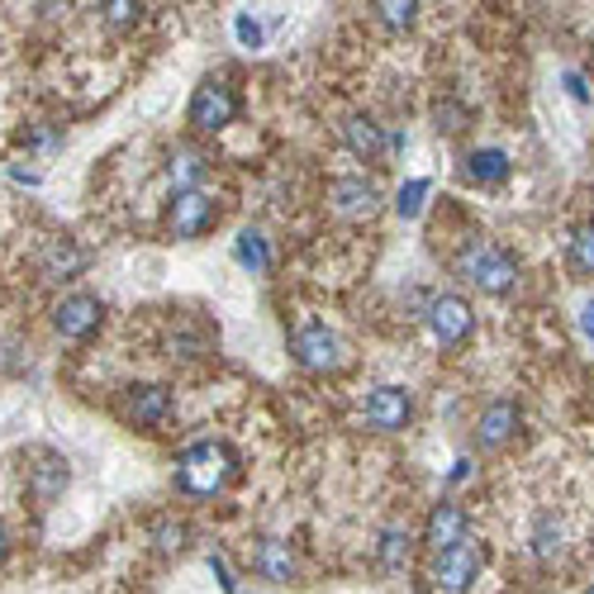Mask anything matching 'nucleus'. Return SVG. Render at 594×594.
I'll return each mask as SVG.
<instances>
[{
	"mask_svg": "<svg viewBox=\"0 0 594 594\" xmlns=\"http://www.w3.org/2000/svg\"><path fill=\"white\" fill-rule=\"evenodd\" d=\"M234 467L238 461L224 442H195V447H186L177 461V485L186 495H220L228 485V475H234Z\"/></svg>",
	"mask_w": 594,
	"mask_h": 594,
	"instance_id": "nucleus-1",
	"label": "nucleus"
},
{
	"mask_svg": "<svg viewBox=\"0 0 594 594\" xmlns=\"http://www.w3.org/2000/svg\"><path fill=\"white\" fill-rule=\"evenodd\" d=\"M461 277H467L471 285H481L485 295H504L518 281V262L509 253L490 248V243H475V248L461 253Z\"/></svg>",
	"mask_w": 594,
	"mask_h": 594,
	"instance_id": "nucleus-2",
	"label": "nucleus"
},
{
	"mask_svg": "<svg viewBox=\"0 0 594 594\" xmlns=\"http://www.w3.org/2000/svg\"><path fill=\"white\" fill-rule=\"evenodd\" d=\"M234 114H238L234 86L214 81V77L200 81L195 96H191V105H186V120H191L195 128H205V134H214V128H224V124H234Z\"/></svg>",
	"mask_w": 594,
	"mask_h": 594,
	"instance_id": "nucleus-3",
	"label": "nucleus"
},
{
	"mask_svg": "<svg viewBox=\"0 0 594 594\" xmlns=\"http://www.w3.org/2000/svg\"><path fill=\"white\" fill-rule=\"evenodd\" d=\"M291 352L304 371H338L343 367V343L338 333H328V324H304L295 328Z\"/></svg>",
	"mask_w": 594,
	"mask_h": 594,
	"instance_id": "nucleus-4",
	"label": "nucleus"
},
{
	"mask_svg": "<svg viewBox=\"0 0 594 594\" xmlns=\"http://www.w3.org/2000/svg\"><path fill=\"white\" fill-rule=\"evenodd\" d=\"M471 324H475V314H471V304L461 300V295H438V300L428 304V328H433V338H438L442 347L467 343L471 338Z\"/></svg>",
	"mask_w": 594,
	"mask_h": 594,
	"instance_id": "nucleus-5",
	"label": "nucleus"
},
{
	"mask_svg": "<svg viewBox=\"0 0 594 594\" xmlns=\"http://www.w3.org/2000/svg\"><path fill=\"white\" fill-rule=\"evenodd\" d=\"M475 575H481V552H475L471 542H461V547H452V552L433 557V585L447 590V594H461Z\"/></svg>",
	"mask_w": 594,
	"mask_h": 594,
	"instance_id": "nucleus-6",
	"label": "nucleus"
},
{
	"mask_svg": "<svg viewBox=\"0 0 594 594\" xmlns=\"http://www.w3.org/2000/svg\"><path fill=\"white\" fill-rule=\"evenodd\" d=\"M214 220H220V210H214V200L205 191H181L177 200H171V214H167V224L177 238H200Z\"/></svg>",
	"mask_w": 594,
	"mask_h": 594,
	"instance_id": "nucleus-7",
	"label": "nucleus"
},
{
	"mask_svg": "<svg viewBox=\"0 0 594 594\" xmlns=\"http://www.w3.org/2000/svg\"><path fill=\"white\" fill-rule=\"evenodd\" d=\"M328 200L343 220H367V214L381 205V186H376L371 177H338L328 186Z\"/></svg>",
	"mask_w": 594,
	"mask_h": 594,
	"instance_id": "nucleus-8",
	"label": "nucleus"
},
{
	"mask_svg": "<svg viewBox=\"0 0 594 594\" xmlns=\"http://www.w3.org/2000/svg\"><path fill=\"white\" fill-rule=\"evenodd\" d=\"M100 314H105V310H100V300L77 291V295H63L53 304V328L63 333V338H86V333H96Z\"/></svg>",
	"mask_w": 594,
	"mask_h": 594,
	"instance_id": "nucleus-9",
	"label": "nucleus"
},
{
	"mask_svg": "<svg viewBox=\"0 0 594 594\" xmlns=\"http://www.w3.org/2000/svg\"><path fill=\"white\" fill-rule=\"evenodd\" d=\"M410 410H414L410 390H400V385H381L367 395V424L381 428V433H400L404 424H410Z\"/></svg>",
	"mask_w": 594,
	"mask_h": 594,
	"instance_id": "nucleus-10",
	"label": "nucleus"
},
{
	"mask_svg": "<svg viewBox=\"0 0 594 594\" xmlns=\"http://www.w3.org/2000/svg\"><path fill=\"white\" fill-rule=\"evenodd\" d=\"M81 267H86V253L77 248V238H43L38 243V271L48 281H71V277H81Z\"/></svg>",
	"mask_w": 594,
	"mask_h": 594,
	"instance_id": "nucleus-11",
	"label": "nucleus"
},
{
	"mask_svg": "<svg viewBox=\"0 0 594 594\" xmlns=\"http://www.w3.org/2000/svg\"><path fill=\"white\" fill-rule=\"evenodd\" d=\"M424 542L433 552H452V547L467 542V514H461V504H438V509L428 514Z\"/></svg>",
	"mask_w": 594,
	"mask_h": 594,
	"instance_id": "nucleus-12",
	"label": "nucleus"
},
{
	"mask_svg": "<svg viewBox=\"0 0 594 594\" xmlns=\"http://www.w3.org/2000/svg\"><path fill=\"white\" fill-rule=\"evenodd\" d=\"M124 414L143 428H157L171 414V390L167 385H128L124 395Z\"/></svg>",
	"mask_w": 594,
	"mask_h": 594,
	"instance_id": "nucleus-13",
	"label": "nucleus"
},
{
	"mask_svg": "<svg viewBox=\"0 0 594 594\" xmlns=\"http://www.w3.org/2000/svg\"><path fill=\"white\" fill-rule=\"evenodd\" d=\"M343 143L352 148L357 162H381V153L390 148V138H385V128L367 120V114H352V120L343 124Z\"/></svg>",
	"mask_w": 594,
	"mask_h": 594,
	"instance_id": "nucleus-14",
	"label": "nucleus"
},
{
	"mask_svg": "<svg viewBox=\"0 0 594 594\" xmlns=\"http://www.w3.org/2000/svg\"><path fill=\"white\" fill-rule=\"evenodd\" d=\"M514 433H518V404L514 400H495L481 414V424H475V442L481 447H504Z\"/></svg>",
	"mask_w": 594,
	"mask_h": 594,
	"instance_id": "nucleus-15",
	"label": "nucleus"
},
{
	"mask_svg": "<svg viewBox=\"0 0 594 594\" xmlns=\"http://www.w3.org/2000/svg\"><path fill=\"white\" fill-rule=\"evenodd\" d=\"M67 481H71V475H67V461L63 457H38L34 471H29V495H34L43 509H48V504L67 490Z\"/></svg>",
	"mask_w": 594,
	"mask_h": 594,
	"instance_id": "nucleus-16",
	"label": "nucleus"
},
{
	"mask_svg": "<svg viewBox=\"0 0 594 594\" xmlns=\"http://www.w3.org/2000/svg\"><path fill=\"white\" fill-rule=\"evenodd\" d=\"M205 171H210V162H205V153L200 148H177L171 153V162H167V177H171V186H177V195L181 191H200Z\"/></svg>",
	"mask_w": 594,
	"mask_h": 594,
	"instance_id": "nucleus-17",
	"label": "nucleus"
},
{
	"mask_svg": "<svg viewBox=\"0 0 594 594\" xmlns=\"http://www.w3.org/2000/svg\"><path fill=\"white\" fill-rule=\"evenodd\" d=\"M257 571H262L267 581H295L291 542H281V538H262V542H257Z\"/></svg>",
	"mask_w": 594,
	"mask_h": 594,
	"instance_id": "nucleus-18",
	"label": "nucleus"
},
{
	"mask_svg": "<svg viewBox=\"0 0 594 594\" xmlns=\"http://www.w3.org/2000/svg\"><path fill=\"white\" fill-rule=\"evenodd\" d=\"M467 171L475 181H485V186H500L504 177H509V157H504L500 148H481V153L467 157Z\"/></svg>",
	"mask_w": 594,
	"mask_h": 594,
	"instance_id": "nucleus-19",
	"label": "nucleus"
},
{
	"mask_svg": "<svg viewBox=\"0 0 594 594\" xmlns=\"http://www.w3.org/2000/svg\"><path fill=\"white\" fill-rule=\"evenodd\" d=\"M238 262L248 271H267L271 267V253H267V238L257 228H243L238 234Z\"/></svg>",
	"mask_w": 594,
	"mask_h": 594,
	"instance_id": "nucleus-20",
	"label": "nucleus"
},
{
	"mask_svg": "<svg viewBox=\"0 0 594 594\" xmlns=\"http://www.w3.org/2000/svg\"><path fill=\"white\" fill-rule=\"evenodd\" d=\"M186 538H191V528H186L181 518H171V514L153 518V542H157V552H181Z\"/></svg>",
	"mask_w": 594,
	"mask_h": 594,
	"instance_id": "nucleus-21",
	"label": "nucleus"
},
{
	"mask_svg": "<svg viewBox=\"0 0 594 594\" xmlns=\"http://www.w3.org/2000/svg\"><path fill=\"white\" fill-rule=\"evenodd\" d=\"M567 262H571L575 277H594V224H590V228H581V234L571 238Z\"/></svg>",
	"mask_w": 594,
	"mask_h": 594,
	"instance_id": "nucleus-22",
	"label": "nucleus"
},
{
	"mask_svg": "<svg viewBox=\"0 0 594 594\" xmlns=\"http://www.w3.org/2000/svg\"><path fill=\"white\" fill-rule=\"evenodd\" d=\"M404 557H410V533H404V528H385V538H381V561H385L390 571H395Z\"/></svg>",
	"mask_w": 594,
	"mask_h": 594,
	"instance_id": "nucleus-23",
	"label": "nucleus"
},
{
	"mask_svg": "<svg viewBox=\"0 0 594 594\" xmlns=\"http://www.w3.org/2000/svg\"><path fill=\"white\" fill-rule=\"evenodd\" d=\"M376 14H381L390 29H404L418 20V0H385V5H376Z\"/></svg>",
	"mask_w": 594,
	"mask_h": 594,
	"instance_id": "nucleus-24",
	"label": "nucleus"
},
{
	"mask_svg": "<svg viewBox=\"0 0 594 594\" xmlns=\"http://www.w3.org/2000/svg\"><path fill=\"white\" fill-rule=\"evenodd\" d=\"M424 195H428V181L418 177V181H410V186H400V195H395V210L404 214V220H414L418 210H424Z\"/></svg>",
	"mask_w": 594,
	"mask_h": 594,
	"instance_id": "nucleus-25",
	"label": "nucleus"
},
{
	"mask_svg": "<svg viewBox=\"0 0 594 594\" xmlns=\"http://www.w3.org/2000/svg\"><path fill=\"white\" fill-rule=\"evenodd\" d=\"M557 547H561V528L552 524V514H547V518H538V533H533V552L557 557Z\"/></svg>",
	"mask_w": 594,
	"mask_h": 594,
	"instance_id": "nucleus-26",
	"label": "nucleus"
},
{
	"mask_svg": "<svg viewBox=\"0 0 594 594\" xmlns=\"http://www.w3.org/2000/svg\"><path fill=\"white\" fill-rule=\"evenodd\" d=\"M433 120H438V128H447V134H461V128H467V110H461L457 100H447V105L433 110Z\"/></svg>",
	"mask_w": 594,
	"mask_h": 594,
	"instance_id": "nucleus-27",
	"label": "nucleus"
},
{
	"mask_svg": "<svg viewBox=\"0 0 594 594\" xmlns=\"http://www.w3.org/2000/svg\"><path fill=\"white\" fill-rule=\"evenodd\" d=\"M29 143H34V153H38V157L63 153V134H57V128H48V124H38V128H34V138H29Z\"/></svg>",
	"mask_w": 594,
	"mask_h": 594,
	"instance_id": "nucleus-28",
	"label": "nucleus"
},
{
	"mask_svg": "<svg viewBox=\"0 0 594 594\" xmlns=\"http://www.w3.org/2000/svg\"><path fill=\"white\" fill-rule=\"evenodd\" d=\"M234 34L248 43V48H257V43H262V24H257L253 14H238V20H234Z\"/></svg>",
	"mask_w": 594,
	"mask_h": 594,
	"instance_id": "nucleus-29",
	"label": "nucleus"
},
{
	"mask_svg": "<svg viewBox=\"0 0 594 594\" xmlns=\"http://www.w3.org/2000/svg\"><path fill=\"white\" fill-rule=\"evenodd\" d=\"M138 14V5H128V0H114V5H105V20L110 24H128Z\"/></svg>",
	"mask_w": 594,
	"mask_h": 594,
	"instance_id": "nucleus-30",
	"label": "nucleus"
},
{
	"mask_svg": "<svg viewBox=\"0 0 594 594\" xmlns=\"http://www.w3.org/2000/svg\"><path fill=\"white\" fill-rule=\"evenodd\" d=\"M210 571L220 575V585H224V594H238V581L228 575V567H224V557H210Z\"/></svg>",
	"mask_w": 594,
	"mask_h": 594,
	"instance_id": "nucleus-31",
	"label": "nucleus"
},
{
	"mask_svg": "<svg viewBox=\"0 0 594 594\" xmlns=\"http://www.w3.org/2000/svg\"><path fill=\"white\" fill-rule=\"evenodd\" d=\"M567 91L575 96V100H590V91H585V81L575 77V71H567Z\"/></svg>",
	"mask_w": 594,
	"mask_h": 594,
	"instance_id": "nucleus-32",
	"label": "nucleus"
},
{
	"mask_svg": "<svg viewBox=\"0 0 594 594\" xmlns=\"http://www.w3.org/2000/svg\"><path fill=\"white\" fill-rule=\"evenodd\" d=\"M581 328H585V338H594V300L581 310Z\"/></svg>",
	"mask_w": 594,
	"mask_h": 594,
	"instance_id": "nucleus-33",
	"label": "nucleus"
},
{
	"mask_svg": "<svg viewBox=\"0 0 594 594\" xmlns=\"http://www.w3.org/2000/svg\"><path fill=\"white\" fill-rule=\"evenodd\" d=\"M5 552H10V533H5V524H0V561H5Z\"/></svg>",
	"mask_w": 594,
	"mask_h": 594,
	"instance_id": "nucleus-34",
	"label": "nucleus"
},
{
	"mask_svg": "<svg viewBox=\"0 0 594 594\" xmlns=\"http://www.w3.org/2000/svg\"><path fill=\"white\" fill-rule=\"evenodd\" d=\"M590 594H594V590H590Z\"/></svg>",
	"mask_w": 594,
	"mask_h": 594,
	"instance_id": "nucleus-35",
	"label": "nucleus"
}]
</instances>
